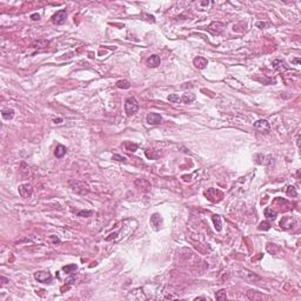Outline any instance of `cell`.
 <instances>
[{
    "label": "cell",
    "instance_id": "6da1fadb",
    "mask_svg": "<svg viewBox=\"0 0 301 301\" xmlns=\"http://www.w3.org/2000/svg\"><path fill=\"white\" fill-rule=\"evenodd\" d=\"M139 110V104H138L137 99L134 96H129L127 98L125 101V112L127 113V115H133L135 114Z\"/></svg>",
    "mask_w": 301,
    "mask_h": 301
},
{
    "label": "cell",
    "instance_id": "7a4b0ae2",
    "mask_svg": "<svg viewBox=\"0 0 301 301\" xmlns=\"http://www.w3.org/2000/svg\"><path fill=\"white\" fill-rule=\"evenodd\" d=\"M69 186L72 187V190L79 194H86L88 193V186L84 184V182H80V181H69Z\"/></svg>",
    "mask_w": 301,
    "mask_h": 301
},
{
    "label": "cell",
    "instance_id": "3957f363",
    "mask_svg": "<svg viewBox=\"0 0 301 301\" xmlns=\"http://www.w3.org/2000/svg\"><path fill=\"white\" fill-rule=\"evenodd\" d=\"M67 19V12L66 10H60L57 13H54L52 16V22L54 25H63Z\"/></svg>",
    "mask_w": 301,
    "mask_h": 301
},
{
    "label": "cell",
    "instance_id": "277c9868",
    "mask_svg": "<svg viewBox=\"0 0 301 301\" xmlns=\"http://www.w3.org/2000/svg\"><path fill=\"white\" fill-rule=\"evenodd\" d=\"M34 278H35V280L41 284H49L52 281V274L46 270H40V272L34 273Z\"/></svg>",
    "mask_w": 301,
    "mask_h": 301
},
{
    "label": "cell",
    "instance_id": "5b68a950",
    "mask_svg": "<svg viewBox=\"0 0 301 301\" xmlns=\"http://www.w3.org/2000/svg\"><path fill=\"white\" fill-rule=\"evenodd\" d=\"M254 129H256L260 133H268L270 131V122L264 119H260L258 121L254 122Z\"/></svg>",
    "mask_w": 301,
    "mask_h": 301
},
{
    "label": "cell",
    "instance_id": "8992f818",
    "mask_svg": "<svg viewBox=\"0 0 301 301\" xmlns=\"http://www.w3.org/2000/svg\"><path fill=\"white\" fill-rule=\"evenodd\" d=\"M223 27H225V25L220 21H213L207 30H208V32H211L212 34L215 35V34H220L223 31Z\"/></svg>",
    "mask_w": 301,
    "mask_h": 301
},
{
    "label": "cell",
    "instance_id": "52a82bcc",
    "mask_svg": "<svg viewBox=\"0 0 301 301\" xmlns=\"http://www.w3.org/2000/svg\"><path fill=\"white\" fill-rule=\"evenodd\" d=\"M135 186H137L138 190H141V192H145V193H147V192L151 190V184L146 179H137L135 180Z\"/></svg>",
    "mask_w": 301,
    "mask_h": 301
},
{
    "label": "cell",
    "instance_id": "ba28073f",
    "mask_svg": "<svg viewBox=\"0 0 301 301\" xmlns=\"http://www.w3.org/2000/svg\"><path fill=\"white\" fill-rule=\"evenodd\" d=\"M33 193V187L30 184H22L19 186V194L22 198H30Z\"/></svg>",
    "mask_w": 301,
    "mask_h": 301
},
{
    "label": "cell",
    "instance_id": "9c48e42d",
    "mask_svg": "<svg viewBox=\"0 0 301 301\" xmlns=\"http://www.w3.org/2000/svg\"><path fill=\"white\" fill-rule=\"evenodd\" d=\"M294 225H295V220L292 217H284L280 221V227L284 229H289L294 227Z\"/></svg>",
    "mask_w": 301,
    "mask_h": 301
},
{
    "label": "cell",
    "instance_id": "30bf717a",
    "mask_svg": "<svg viewBox=\"0 0 301 301\" xmlns=\"http://www.w3.org/2000/svg\"><path fill=\"white\" fill-rule=\"evenodd\" d=\"M146 120H147L149 125H159L160 122L162 121V118L158 113H149L146 116Z\"/></svg>",
    "mask_w": 301,
    "mask_h": 301
},
{
    "label": "cell",
    "instance_id": "8fae6325",
    "mask_svg": "<svg viewBox=\"0 0 301 301\" xmlns=\"http://www.w3.org/2000/svg\"><path fill=\"white\" fill-rule=\"evenodd\" d=\"M247 296L251 300H264V299H266V296L262 293H260L258 291H253V289L247 292Z\"/></svg>",
    "mask_w": 301,
    "mask_h": 301
},
{
    "label": "cell",
    "instance_id": "7c38bea8",
    "mask_svg": "<svg viewBox=\"0 0 301 301\" xmlns=\"http://www.w3.org/2000/svg\"><path fill=\"white\" fill-rule=\"evenodd\" d=\"M193 63H194V66H195L196 68L202 69L207 66L208 61H207V59H205L204 57H196V58L193 60Z\"/></svg>",
    "mask_w": 301,
    "mask_h": 301
},
{
    "label": "cell",
    "instance_id": "4fadbf2b",
    "mask_svg": "<svg viewBox=\"0 0 301 301\" xmlns=\"http://www.w3.org/2000/svg\"><path fill=\"white\" fill-rule=\"evenodd\" d=\"M146 63H147L148 67H152V68H155L160 65V58L158 55H151L149 58L146 60Z\"/></svg>",
    "mask_w": 301,
    "mask_h": 301
},
{
    "label": "cell",
    "instance_id": "5bb4252c",
    "mask_svg": "<svg viewBox=\"0 0 301 301\" xmlns=\"http://www.w3.org/2000/svg\"><path fill=\"white\" fill-rule=\"evenodd\" d=\"M49 42L45 39H39V40H35V41L32 44V47L35 48V49H45V48L48 46Z\"/></svg>",
    "mask_w": 301,
    "mask_h": 301
},
{
    "label": "cell",
    "instance_id": "9a60e30c",
    "mask_svg": "<svg viewBox=\"0 0 301 301\" xmlns=\"http://www.w3.org/2000/svg\"><path fill=\"white\" fill-rule=\"evenodd\" d=\"M66 152H67V149H66V147L65 146H63V145H58L57 147H55V151H54V155L57 157V158H63V155L66 154Z\"/></svg>",
    "mask_w": 301,
    "mask_h": 301
},
{
    "label": "cell",
    "instance_id": "2e32d148",
    "mask_svg": "<svg viewBox=\"0 0 301 301\" xmlns=\"http://www.w3.org/2000/svg\"><path fill=\"white\" fill-rule=\"evenodd\" d=\"M161 222H162V219H161V217H160L159 214H153V215H152V218H151V223H152L157 229H158L159 226L161 225Z\"/></svg>",
    "mask_w": 301,
    "mask_h": 301
},
{
    "label": "cell",
    "instance_id": "e0dca14e",
    "mask_svg": "<svg viewBox=\"0 0 301 301\" xmlns=\"http://www.w3.org/2000/svg\"><path fill=\"white\" fill-rule=\"evenodd\" d=\"M243 276H245V279L246 280H249V281H255V280H260V276H258V275H255L253 273V272H249V270H243Z\"/></svg>",
    "mask_w": 301,
    "mask_h": 301
},
{
    "label": "cell",
    "instance_id": "ac0fdd59",
    "mask_svg": "<svg viewBox=\"0 0 301 301\" xmlns=\"http://www.w3.org/2000/svg\"><path fill=\"white\" fill-rule=\"evenodd\" d=\"M1 115H2V118H4L5 120H11V119L14 116V111H13L12 108H5V110H2Z\"/></svg>",
    "mask_w": 301,
    "mask_h": 301
},
{
    "label": "cell",
    "instance_id": "d6986e66",
    "mask_svg": "<svg viewBox=\"0 0 301 301\" xmlns=\"http://www.w3.org/2000/svg\"><path fill=\"white\" fill-rule=\"evenodd\" d=\"M212 220H213V222H214V226H215V229L220 232V231H221V228H222L221 218L219 217V215H213V217H212Z\"/></svg>",
    "mask_w": 301,
    "mask_h": 301
},
{
    "label": "cell",
    "instance_id": "ffe728a7",
    "mask_svg": "<svg viewBox=\"0 0 301 301\" xmlns=\"http://www.w3.org/2000/svg\"><path fill=\"white\" fill-rule=\"evenodd\" d=\"M116 87L118 88H122V90H128L131 87V82L128 80H119L116 82Z\"/></svg>",
    "mask_w": 301,
    "mask_h": 301
},
{
    "label": "cell",
    "instance_id": "44dd1931",
    "mask_svg": "<svg viewBox=\"0 0 301 301\" xmlns=\"http://www.w3.org/2000/svg\"><path fill=\"white\" fill-rule=\"evenodd\" d=\"M265 217L270 220H274L275 217H276V212L273 211L272 208H266L265 209Z\"/></svg>",
    "mask_w": 301,
    "mask_h": 301
},
{
    "label": "cell",
    "instance_id": "7402d4cb",
    "mask_svg": "<svg viewBox=\"0 0 301 301\" xmlns=\"http://www.w3.org/2000/svg\"><path fill=\"white\" fill-rule=\"evenodd\" d=\"M195 100V95L194 94H185L184 96H181V102L184 104H190L192 101Z\"/></svg>",
    "mask_w": 301,
    "mask_h": 301
},
{
    "label": "cell",
    "instance_id": "603a6c76",
    "mask_svg": "<svg viewBox=\"0 0 301 301\" xmlns=\"http://www.w3.org/2000/svg\"><path fill=\"white\" fill-rule=\"evenodd\" d=\"M77 268H78V266L72 264V265H66V266H63V270L65 272V273H67V274H71V273H73L74 270H77Z\"/></svg>",
    "mask_w": 301,
    "mask_h": 301
},
{
    "label": "cell",
    "instance_id": "cb8c5ba5",
    "mask_svg": "<svg viewBox=\"0 0 301 301\" xmlns=\"http://www.w3.org/2000/svg\"><path fill=\"white\" fill-rule=\"evenodd\" d=\"M215 298H217V300H220V301H223L227 299V294H226V291L225 289H221V291H219L215 293Z\"/></svg>",
    "mask_w": 301,
    "mask_h": 301
},
{
    "label": "cell",
    "instance_id": "d4e9b609",
    "mask_svg": "<svg viewBox=\"0 0 301 301\" xmlns=\"http://www.w3.org/2000/svg\"><path fill=\"white\" fill-rule=\"evenodd\" d=\"M286 193H287V195L292 196V198H295V196L298 195V192H296L294 186H288V187H287V190H286Z\"/></svg>",
    "mask_w": 301,
    "mask_h": 301
},
{
    "label": "cell",
    "instance_id": "484cf974",
    "mask_svg": "<svg viewBox=\"0 0 301 301\" xmlns=\"http://www.w3.org/2000/svg\"><path fill=\"white\" fill-rule=\"evenodd\" d=\"M168 101H171V102H173V104H180L181 102V98H180L178 94H169L168 95Z\"/></svg>",
    "mask_w": 301,
    "mask_h": 301
},
{
    "label": "cell",
    "instance_id": "4316f807",
    "mask_svg": "<svg viewBox=\"0 0 301 301\" xmlns=\"http://www.w3.org/2000/svg\"><path fill=\"white\" fill-rule=\"evenodd\" d=\"M92 214H93V212H92V211H79L78 213H77V215H78V217H85V218L91 217Z\"/></svg>",
    "mask_w": 301,
    "mask_h": 301
},
{
    "label": "cell",
    "instance_id": "83f0119b",
    "mask_svg": "<svg viewBox=\"0 0 301 301\" xmlns=\"http://www.w3.org/2000/svg\"><path fill=\"white\" fill-rule=\"evenodd\" d=\"M125 147L127 148V151H131V152H134L135 149L138 148V146L135 145V143H125Z\"/></svg>",
    "mask_w": 301,
    "mask_h": 301
},
{
    "label": "cell",
    "instance_id": "f1b7e54d",
    "mask_svg": "<svg viewBox=\"0 0 301 301\" xmlns=\"http://www.w3.org/2000/svg\"><path fill=\"white\" fill-rule=\"evenodd\" d=\"M270 228V222H261L259 226V229H261V231H262V229H264V231H268Z\"/></svg>",
    "mask_w": 301,
    "mask_h": 301
},
{
    "label": "cell",
    "instance_id": "f546056e",
    "mask_svg": "<svg viewBox=\"0 0 301 301\" xmlns=\"http://www.w3.org/2000/svg\"><path fill=\"white\" fill-rule=\"evenodd\" d=\"M112 159H113V160H118V161H126V158H125V157H121V155H119V154H114Z\"/></svg>",
    "mask_w": 301,
    "mask_h": 301
},
{
    "label": "cell",
    "instance_id": "4dcf8cb0",
    "mask_svg": "<svg viewBox=\"0 0 301 301\" xmlns=\"http://www.w3.org/2000/svg\"><path fill=\"white\" fill-rule=\"evenodd\" d=\"M268 26V24L267 22H256V27H260L261 30H264L265 27Z\"/></svg>",
    "mask_w": 301,
    "mask_h": 301
},
{
    "label": "cell",
    "instance_id": "1f68e13d",
    "mask_svg": "<svg viewBox=\"0 0 301 301\" xmlns=\"http://www.w3.org/2000/svg\"><path fill=\"white\" fill-rule=\"evenodd\" d=\"M31 19L32 20H39V19H40V16H39L38 13H34V14H32L31 16Z\"/></svg>",
    "mask_w": 301,
    "mask_h": 301
},
{
    "label": "cell",
    "instance_id": "d6a6232c",
    "mask_svg": "<svg viewBox=\"0 0 301 301\" xmlns=\"http://www.w3.org/2000/svg\"><path fill=\"white\" fill-rule=\"evenodd\" d=\"M61 121H63V119H54V122L55 124H60Z\"/></svg>",
    "mask_w": 301,
    "mask_h": 301
},
{
    "label": "cell",
    "instance_id": "836d02e7",
    "mask_svg": "<svg viewBox=\"0 0 301 301\" xmlns=\"http://www.w3.org/2000/svg\"><path fill=\"white\" fill-rule=\"evenodd\" d=\"M195 300H205V298H196Z\"/></svg>",
    "mask_w": 301,
    "mask_h": 301
}]
</instances>
